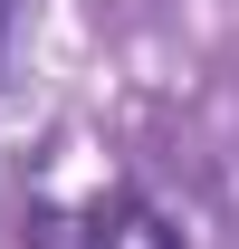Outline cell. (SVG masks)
I'll list each match as a JSON object with an SVG mask.
<instances>
[{
  "mask_svg": "<svg viewBox=\"0 0 239 249\" xmlns=\"http://www.w3.org/2000/svg\"><path fill=\"white\" fill-rule=\"evenodd\" d=\"M29 249H182V230L144 192H96L86 211H29Z\"/></svg>",
  "mask_w": 239,
  "mask_h": 249,
  "instance_id": "6da1fadb",
  "label": "cell"
},
{
  "mask_svg": "<svg viewBox=\"0 0 239 249\" xmlns=\"http://www.w3.org/2000/svg\"><path fill=\"white\" fill-rule=\"evenodd\" d=\"M10 19H19V0H0V58H10Z\"/></svg>",
  "mask_w": 239,
  "mask_h": 249,
  "instance_id": "7a4b0ae2",
  "label": "cell"
}]
</instances>
